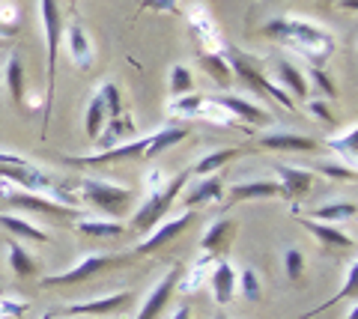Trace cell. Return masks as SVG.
<instances>
[{
    "label": "cell",
    "mask_w": 358,
    "mask_h": 319,
    "mask_svg": "<svg viewBox=\"0 0 358 319\" xmlns=\"http://www.w3.org/2000/svg\"><path fill=\"white\" fill-rule=\"evenodd\" d=\"M239 283H242V292L248 295L251 302L260 299V278H257V272H254V269H245V272H242V278H239Z\"/></svg>",
    "instance_id": "obj_40"
},
{
    "label": "cell",
    "mask_w": 358,
    "mask_h": 319,
    "mask_svg": "<svg viewBox=\"0 0 358 319\" xmlns=\"http://www.w3.org/2000/svg\"><path fill=\"white\" fill-rule=\"evenodd\" d=\"M200 66H203V72L221 87V90H227V87L233 84V69L221 54H200Z\"/></svg>",
    "instance_id": "obj_26"
},
{
    "label": "cell",
    "mask_w": 358,
    "mask_h": 319,
    "mask_svg": "<svg viewBox=\"0 0 358 319\" xmlns=\"http://www.w3.org/2000/svg\"><path fill=\"white\" fill-rule=\"evenodd\" d=\"M42 13V27H45V42H48V90H45V114H42V135H48L51 123V105L54 93H57V57H60V36H63V15L57 0H39Z\"/></svg>",
    "instance_id": "obj_3"
},
{
    "label": "cell",
    "mask_w": 358,
    "mask_h": 319,
    "mask_svg": "<svg viewBox=\"0 0 358 319\" xmlns=\"http://www.w3.org/2000/svg\"><path fill=\"white\" fill-rule=\"evenodd\" d=\"M233 233H236V224L230 221V218H221V221H215L209 230H206V236L203 242H200V248H203V257H218L227 251L230 245V239Z\"/></svg>",
    "instance_id": "obj_17"
},
{
    "label": "cell",
    "mask_w": 358,
    "mask_h": 319,
    "mask_svg": "<svg viewBox=\"0 0 358 319\" xmlns=\"http://www.w3.org/2000/svg\"><path fill=\"white\" fill-rule=\"evenodd\" d=\"M197 117H203V119H209V123H221V126H236V119H233L227 111H224V107L221 105H215V102H212V98H209V102H206V98H203V105H200V111H197Z\"/></svg>",
    "instance_id": "obj_36"
},
{
    "label": "cell",
    "mask_w": 358,
    "mask_h": 319,
    "mask_svg": "<svg viewBox=\"0 0 358 319\" xmlns=\"http://www.w3.org/2000/svg\"><path fill=\"white\" fill-rule=\"evenodd\" d=\"M188 138V128L185 126H171V128H159L155 135H150V147L147 152H143V158H155L162 156L164 149H171L173 144H179V140Z\"/></svg>",
    "instance_id": "obj_23"
},
{
    "label": "cell",
    "mask_w": 358,
    "mask_h": 319,
    "mask_svg": "<svg viewBox=\"0 0 358 319\" xmlns=\"http://www.w3.org/2000/svg\"><path fill=\"white\" fill-rule=\"evenodd\" d=\"M192 30H194V36L200 39V45H203V54H215L218 48H224V42H221L218 30H215V21L209 18V13H206L203 6L194 9V15H192Z\"/></svg>",
    "instance_id": "obj_18"
},
{
    "label": "cell",
    "mask_w": 358,
    "mask_h": 319,
    "mask_svg": "<svg viewBox=\"0 0 358 319\" xmlns=\"http://www.w3.org/2000/svg\"><path fill=\"white\" fill-rule=\"evenodd\" d=\"M18 30L15 21H6V18H0V36H13V33Z\"/></svg>",
    "instance_id": "obj_45"
},
{
    "label": "cell",
    "mask_w": 358,
    "mask_h": 319,
    "mask_svg": "<svg viewBox=\"0 0 358 319\" xmlns=\"http://www.w3.org/2000/svg\"><path fill=\"white\" fill-rule=\"evenodd\" d=\"M6 90L15 105H24V63L18 54H13L6 63Z\"/></svg>",
    "instance_id": "obj_29"
},
{
    "label": "cell",
    "mask_w": 358,
    "mask_h": 319,
    "mask_svg": "<svg viewBox=\"0 0 358 319\" xmlns=\"http://www.w3.org/2000/svg\"><path fill=\"white\" fill-rule=\"evenodd\" d=\"M99 96H102V102H105V107H108V119H114V117L122 114V98H120L117 84H110V81H108L102 90H99Z\"/></svg>",
    "instance_id": "obj_38"
},
{
    "label": "cell",
    "mask_w": 358,
    "mask_h": 319,
    "mask_svg": "<svg viewBox=\"0 0 358 319\" xmlns=\"http://www.w3.org/2000/svg\"><path fill=\"white\" fill-rule=\"evenodd\" d=\"M200 105H203V96H194V93L176 96V98H173V105H171V114H179V117H197Z\"/></svg>",
    "instance_id": "obj_35"
},
{
    "label": "cell",
    "mask_w": 358,
    "mask_h": 319,
    "mask_svg": "<svg viewBox=\"0 0 358 319\" xmlns=\"http://www.w3.org/2000/svg\"><path fill=\"white\" fill-rule=\"evenodd\" d=\"M173 319H192V307L182 304V307H179V311L173 313Z\"/></svg>",
    "instance_id": "obj_47"
},
{
    "label": "cell",
    "mask_w": 358,
    "mask_h": 319,
    "mask_svg": "<svg viewBox=\"0 0 358 319\" xmlns=\"http://www.w3.org/2000/svg\"><path fill=\"white\" fill-rule=\"evenodd\" d=\"M310 78H313V84H317L322 93H326V98H334V96H338V87L331 84V78H329V75L322 72V69H313V66H310Z\"/></svg>",
    "instance_id": "obj_42"
},
{
    "label": "cell",
    "mask_w": 358,
    "mask_h": 319,
    "mask_svg": "<svg viewBox=\"0 0 358 319\" xmlns=\"http://www.w3.org/2000/svg\"><path fill=\"white\" fill-rule=\"evenodd\" d=\"M275 173L281 176V191L287 200H301L310 185H313V173L310 170H301V168H289V164H278Z\"/></svg>",
    "instance_id": "obj_13"
},
{
    "label": "cell",
    "mask_w": 358,
    "mask_h": 319,
    "mask_svg": "<svg viewBox=\"0 0 358 319\" xmlns=\"http://www.w3.org/2000/svg\"><path fill=\"white\" fill-rule=\"evenodd\" d=\"M358 316V307H352V311H350V316H346V319H355Z\"/></svg>",
    "instance_id": "obj_49"
},
{
    "label": "cell",
    "mask_w": 358,
    "mask_h": 319,
    "mask_svg": "<svg viewBox=\"0 0 358 319\" xmlns=\"http://www.w3.org/2000/svg\"><path fill=\"white\" fill-rule=\"evenodd\" d=\"M355 262H352V266H350V272H346V281H343V287L338 290V295H331V299L326 302V304H320V307H313V311L310 313H305V319H310L313 313H322V311H329V307L331 304H338V302H343V299H350V295L355 292Z\"/></svg>",
    "instance_id": "obj_34"
},
{
    "label": "cell",
    "mask_w": 358,
    "mask_h": 319,
    "mask_svg": "<svg viewBox=\"0 0 358 319\" xmlns=\"http://www.w3.org/2000/svg\"><path fill=\"white\" fill-rule=\"evenodd\" d=\"M0 227H3L6 233H13V236H18V239H27V242H39V245H45V242H48V233H45L42 227L30 224L27 218H18V215L0 212Z\"/></svg>",
    "instance_id": "obj_21"
},
{
    "label": "cell",
    "mask_w": 358,
    "mask_h": 319,
    "mask_svg": "<svg viewBox=\"0 0 358 319\" xmlns=\"http://www.w3.org/2000/svg\"><path fill=\"white\" fill-rule=\"evenodd\" d=\"M355 203L352 200H338V203H329V206H317V209H310V221H322V224H343V221H350V218H355Z\"/></svg>",
    "instance_id": "obj_19"
},
{
    "label": "cell",
    "mask_w": 358,
    "mask_h": 319,
    "mask_svg": "<svg viewBox=\"0 0 358 319\" xmlns=\"http://www.w3.org/2000/svg\"><path fill=\"white\" fill-rule=\"evenodd\" d=\"M284 266H287V278L289 281H299L301 278V269H305V260H301V251L299 248H289L284 254Z\"/></svg>",
    "instance_id": "obj_39"
},
{
    "label": "cell",
    "mask_w": 358,
    "mask_h": 319,
    "mask_svg": "<svg viewBox=\"0 0 358 319\" xmlns=\"http://www.w3.org/2000/svg\"><path fill=\"white\" fill-rule=\"evenodd\" d=\"M263 33L278 42H284L293 51H299L313 69H322L326 60L334 54V36L310 21H296V18H272L268 24H263Z\"/></svg>",
    "instance_id": "obj_1"
},
{
    "label": "cell",
    "mask_w": 358,
    "mask_h": 319,
    "mask_svg": "<svg viewBox=\"0 0 358 319\" xmlns=\"http://www.w3.org/2000/svg\"><path fill=\"white\" fill-rule=\"evenodd\" d=\"M310 114H313V117H320L322 123H329V126L334 123V114L329 111V105H326V102H310Z\"/></svg>",
    "instance_id": "obj_43"
},
{
    "label": "cell",
    "mask_w": 358,
    "mask_h": 319,
    "mask_svg": "<svg viewBox=\"0 0 358 319\" xmlns=\"http://www.w3.org/2000/svg\"><path fill=\"white\" fill-rule=\"evenodd\" d=\"M108 123V107L102 102V96H93L90 98V105H87V117H84V128H87V138L90 140H96L99 135H102V128Z\"/></svg>",
    "instance_id": "obj_28"
},
{
    "label": "cell",
    "mask_w": 358,
    "mask_h": 319,
    "mask_svg": "<svg viewBox=\"0 0 358 319\" xmlns=\"http://www.w3.org/2000/svg\"><path fill=\"white\" fill-rule=\"evenodd\" d=\"M355 140H358V131H355V126H350L341 138H329V140H326V147L334 149V152H338V156H343V158H346V156L355 158V152H358Z\"/></svg>",
    "instance_id": "obj_33"
},
{
    "label": "cell",
    "mask_w": 358,
    "mask_h": 319,
    "mask_svg": "<svg viewBox=\"0 0 358 319\" xmlns=\"http://www.w3.org/2000/svg\"><path fill=\"white\" fill-rule=\"evenodd\" d=\"M131 304V292H114V295H102V299H93V302H81V304H69L63 313L69 316H110V313H120Z\"/></svg>",
    "instance_id": "obj_11"
},
{
    "label": "cell",
    "mask_w": 358,
    "mask_h": 319,
    "mask_svg": "<svg viewBox=\"0 0 358 319\" xmlns=\"http://www.w3.org/2000/svg\"><path fill=\"white\" fill-rule=\"evenodd\" d=\"M188 176H192V170H182V173H176L171 182L162 185V173H159V170L150 173L152 191H150L147 200H143V206L138 209V215L131 218V230H138V233H150V230L159 227L162 218L171 212V206H173V200L179 197V191L185 188Z\"/></svg>",
    "instance_id": "obj_2"
},
{
    "label": "cell",
    "mask_w": 358,
    "mask_h": 319,
    "mask_svg": "<svg viewBox=\"0 0 358 319\" xmlns=\"http://www.w3.org/2000/svg\"><path fill=\"white\" fill-rule=\"evenodd\" d=\"M355 3H358V0H341V6H343V9H355Z\"/></svg>",
    "instance_id": "obj_48"
},
{
    "label": "cell",
    "mask_w": 358,
    "mask_h": 319,
    "mask_svg": "<svg viewBox=\"0 0 358 319\" xmlns=\"http://www.w3.org/2000/svg\"><path fill=\"white\" fill-rule=\"evenodd\" d=\"M197 221V215L192 212V209H188V212H182V215H179L176 218V221H167V224H159V227H155L152 230V233L147 236V239H143L141 242V248H138V254H155V251H159V248H164L167 245V242H173L179 233H185V230L188 227H192Z\"/></svg>",
    "instance_id": "obj_10"
},
{
    "label": "cell",
    "mask_w": 358,
    "mask_h": 319,
    "mask_svg": "<svg viewBox=\"0 0 358 319\" xmlns=\"http://www.w3.org/2000/svg\"><path fill=\"white\" fill-rule=\"evenodd\" d=\"M320 173L331 176V179H341V182H355V168H343V164H322Z\"/></svg>",
    "instance_id": "obj_41"
},
{
    "label": "cell",
    "mask_w": 358,
    "mask_h": 319,
    "mask_svg": "<svg viewBox=\"0 0 358 319\" xmlns=\"http://www.w3.org/2000/svg\"><path fill=\"white\" fill-rule=\"evenodd\" d=\"M299 224L308 230V233L320 242L322 248H352L355 242H352V236H346L343 230H338V227H331V224H320V221H310V218H305V215H299Z\"/></svg>",
    "instance_id": "obj_16"
},
{
    "label": "cell",
    "mask_w": 358,
    "mask_h": 319,
    "mask_svg": "<svg viewBox=\"0 0 358 319\" xmlns=\"http://www.w3.org/2000/svg\"><path fill=\"white\" fill-rule=\"evenodd\" d=\"M129 135H134V119L129 114H120L114 119H108V131L96 138V144L102 149H110V147H117V140L129 138Z\"/></svg>",
    "instance_id": "obj_25"
},
{
    "label": "cell",
    "mask_w": 358,
    "mask_h": 319,
    "mask_svg": "<svg viewBox=\"0 0 358 319\" xmlns=\"http://www.w3.org/2000/svg\"><path fill=\"white\" fill-rule=\"evenodd\" d=\"M212 102L221 105L230 117H236V119H242V123H248V126H266L268 119H272V117H268V111H263L260 105H251L248 98L233 96V93H221V96L212 98Z\"/></svg>",
    "instance_id": "obj_12"
},
{
    "label": "cell",
    "mask_w": 358,
    "mask_h": 319,
    "mask_svg": "<svg viewBox=\"0 0 358 319\" xmlns=\"http://www.w3.org/2000/svg\"><path fill=\"white\" fill-rule=\"evenodd\" d=\"M24 313V304H13V302H0V316H18Z\"/></svg>",
    "instance_id": "obj_44"
},
{
    "label": "cell",
    "mask_w": 358,
    "mask_h": 319,
    "mask_svg": "<svg viewBox=\"0 0 358 319\" xmlns=\"http://www.w3.org/2000/svg\"><path fill=\"white\" fill-rule=\"evenodd\" d=\"M233 290H236V272L227 260H221L215 272H212V295H215L218 304H230Z\"/></svg>",
    "instance_id": "obj_20"
},
{
    "label": "cell",
    "mask_w": 358,
    "mask_h": 319,
    "mask_svg": "<svg viewBox=\"0 0 358 319\" xmlns=\"http://www.w3.org/2000/svg\"><path fill=\"white\" fill-rule=\"evenodd\" d=\"M182 266H171V272L164 274V278L155 283V287L150 290V295H147V302H143V307L138 311V319H159V313L164 311V304L171 302V295H173V290H176V283L182 281Z\"/></svg>",
    "instance_id": "obj_9"
},
{
    "label": "cell",
    "mask_w": 358,
    "mask_h": 319,
    "mask_svg": "<svg viewBox=\"0 0 358 319\" xmlns=\"http://www.w3.org/2000/svg\"><path fill=\"white\" fill-rule=\"evenodd\" d=\"M260 147L275 152H317V140L305 135H293V131H272V135L260 138Z\"/></svg>",
    "instance_id": "obj_14"
},
{
    "label": "cell",
    "mask_w": 358,
    "mask_h": 319,
    "mask_svg": "<svg viewBox=\"0 0 358 319\" xmlns=\"http://www.w3.org/2000/svg\"><path fill=\"white\" fill-rule=\"evenodd\" d=\"M150 147V138H141L134 144H117L110 149L93 152V156H75L66 158V164H75V168H102V164H114V161H126V158H143V152Z\"/></svg>",
    "instance_id": "obj_8"
},
{
    "label": "cell",
    "mask_w": 358,
    "mask_h": 319,
    "mask_svg": "<svg viewBox=\"0 0 358 319\" xmlns=\"http://www.w3.org/2000/svg\"><path fill=\"white\" fill-rule=\"evenodd\" d=\"M192 87H194L192 72H188L185 66H173V69H171V93H173V98L192 93Z\"/></svg>",
    "instance_id": "obj_37"
},
{
    "label": "cell",
    "mask_w": 358,
    "mask_h": 319,
    "mask_svg": "<svg viewBox=\"0 0 358 319\" xmlns=\"http://www.w3.org/2000/svg\"><path fill=\"white\" fill-rule=\"evenodd\" d=\"M9 269H13L18 278H33V274H39V262H36V257H30L18 242H13V245H9Z\"/></svg>",
    "instance_id": "obj_30"
},
{
    "label": "cell",
    "mask_w": 358,
    "mask_h": 319,
    "mask_svg": "<svg viewBox=\"0 0 358 319\" xmlns=\"http://www.w3.org/2000/svg\"><path fill=\"white\" fill-rule=\"evenodd\" d=\"M245 149H239V147H230V149H215V152H209V156H203L200 158L194 168H192V173H200V176H212L215 170H221L227 161H233V158H239Z\"/></svg>",
    "instance_id": "obj_27"
},
{
    "label": "cell",
    "mask_w": 358,
    "mask_h": 319,
    "mask_svg": "<svg viewBox=\"0 0 358 319\" xmlns=\"http://www.w3.org/2000/svg\"><path fill=\"white\" fill-rule=\"evenodd\" d=\"M278 87L289 96V98H305L308 96V81H305V75H301L299 69L289 60H278Z\"/></svg>",
    "instance_id": "obj_22"
},
{
    "label": "cell",
    "mask_w": 358,
    "mask_h": 319,
    "mask_svg": "<svg viewBox=\"0 0 358 319\" xmlns=\"http://www.w3.org/2000/svg\"><path fill=\"white\" fill-rule=\"evenodd\" d=\"M224 60L230 63V69H233V78H239L251 87L254 93H260V96H268V98H278V105H284L287 111H296V105H293V98H289L281 87H278L275 81H268L266 75L260 72V66H257L248 54H242L236 45H224Z\"/></svg>",
    "instance_id": "obj_4"
},
{
    "label": "cell",
    "mask_w": 358,
    "mask_h": 319,
    "mask_svg": "<svg viewBox=\"0 0 358 319\" xmlns=\"http://www.w3.org/2000/svg\"><path fill=\"white\" fill-rule=\"evenodd\" d=\"M122 262H129V257H105V254H93L87 257L84 262H78V266H72L69 272H60V274H48L42 283L45 287H72V283H81L87 278H93L96 272H105V269H117L122 266Z\"/></svg>",
    "instance_id": "obj_7"
},
{
    "label": "cell",
    "mask_w": 358,
    "mask_h": 319,
    "mask_svg": "<svg viewBox=\"0 0 358 319\" xmlns=\"http://www.w3.org/2000/svg\"><path fill=\"white\" fill-rule=\"evenodd\" d=\"M84 236H93V239H114L126 233V224H117V221H96V218H81L78 224Z\"/></svg>",
    "instance_id": "obj_31"
},
{
    "label": "cell",
    "mask_w": 358,
    "mask_h": 319,
    "mask_svg": "<svg viewBox=\"0 0 358 319\" xmlns=\"http://www.w3.org/2000/svg\"><path fill=\"white\" fill-rule=\"evenodd\" d=\"M81 200L96 206L99 212H105L108 218H122L131 206V191L122 188V185H110L102 179H93V176H84L81 179Z\"/></svg>",
    "instance_id": "obj_5"
},
{
    "label": "cell",
    "mask_w": 358,
    "mask_h": 319,
    "mask_svg": "<svg viewBox=\"0 0 358 319\" xmlns=\"http://www.w3.org/2000/svg\"><path fill=\"white\" fill-rule=\"evenodd\" d=\"M0 197L9 200L18 209H27V212H36V215H48V218H78V206H66L57 203L45 194H33V191H21V188H9V185H0Z\"/></svg>",
    "instance_id": "obj_6"
},
{
    "label": "cell",
    "mask_w": 358,
    "mask_h": 319,
    "mask_svg": "<svg viewBox=\"0 0 358 319\" xmlns=\"http://www.w3.org/2000/svg\"><path fill=\"white\" fill-rule=\"evenodd\" d=\"M268 197H284L281 182H239L227 191V206L242 200H268Z\"/></svg>",
    "instance_id": "obj_15"
},
{
    "label": "cell",
    "mask_w": 358,
    "mask_h": 319,
    "mask_svg": "<svg viewBox=\"0 0 358 319\" xmlns=\"http://www.w3.org/2000/svg\"><path fill=\"white\" fill-rule=\"evenodd\" d=\"M224 197V179L221 176H209V179H203L197 185L194 191H188L185 194V206H200V203H215Z\"/></svg>",
    "instance_id": "obj_24"
},
{
    "label": "cell",
    "mask_w": 358,
    "mask_h": 319,
    "mask_svg": "<svg viewBox=\"0 0 358 319\" xmlns=\"http://www.w3.org/2000/svg\"><path fill=\"white\" fill-rule=\"evenodd\" d=\"M69 48H72V57L81 69H90L93 66V51H90V42H87V33L81 27H69Z\"/></svg>",
    "instance_id": "obj_32"
},
{
    "label": "cell",
    "mask_w": 358,
    "mask_h": 319,
    "mask_svg": "<svg viewBox=\"0 0 358 319\" xmlns=\"http://www.w3.org/2000/svg\"><path fill=\"white\" fill-rule=\"evenodd\" d=\"M155 3V6H164L167 13H176V0H147V6Z\"/></svg>",
    "instance_id": "obj_46"
}]
</instances>
